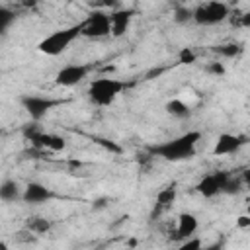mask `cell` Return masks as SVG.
Listing matches in <instances>:
<instances>
[{"label": "cell", "mask_w": 250, "mask_h": 250, "mask_svg": "<svg viewBox=\"0 0 250 250\" xmlns=\"http://www.w3.org/2000/svg\"><path fill=\"white\" fill-rule=\"evenodd\" d=\"M201 141L199 131H188L184 135H178L174 139H168L164 143H158L150 146V154L168 160V162H180V160H189L197 152V143Z\"/></svg>", "instance_id": "6da1fadb"}, {"label": "cell", "mask_w": 250, "mask_h": 250, "mask_svg": "<svg viewBox=\"0 0 250 250\" xmlns=\"http://www.w3.org/2000/svg\"><path fill=\"white\" fill-rule=\"evenodd\" d=\"M80 35H82V25H80V21H78V23H72V25L62 27V29H57V31H53L51 35L43 37V39L39 41L37 49H39V53H43V55H47V57H59V55L64 53Z\"/></svg>", "instance_id": "7a4b0ae2"}, {"label": "cell", "mask_w": 250, "mask_h": 250, "mask_svg": "<svg viewBox=\"0 0 250 250\" xmlns=\"http://www.w3.org/2000/svg\"><path fill=\"white\" fill-rule=\"evenodd\" d=\"M125 90V82L111 78V76H102V78H94L88 86V100L98 105V107H105L111 105Z\"/></svg>", "instance_id": "3957f363"}, {"label": "cell", "mask_w": 250, "mask_h": 250, "mask_svg": "<svg viewBox=\"0 0 250 250\" xmlns=\"http://www.w3.org/2000/svg\"><path fill=\"white\" fill-rule=\"evenodd\" d=\"M229 6L225 2H205L193 8L191 20L197 25H217L229 18Z\"/></svg>", "instance_id": "277c9868"}, {"label": "cell", "mask_w": 250, "mask_h": 250, "mask_svg": "<svg viewBox=\"0 0 250 250\" xmlns=\"http://www.w3.org/2000/svg\"><path fill=\"white\" fill-rule=\"evenodd\" d=\"M80 25H82V35L90 39H102L111 33L109 14L104 10H94L92 14H88L86 20L80 21Z\"/></svg>", "instance_id": "5b68a950"}, {"label": "cell", "mask_w": 250, "mask_h": 250, "mask_svg": "<svg viewBox=\"0 0 250 250\" xmlns=\"http://www.w3.org/2000/svg\"><path fill=\"white\" fill-rule=\"evenodd\" d=\"M59 104H61V100H55V98H49V96H37V94H27V96L21 98V105L33 121L43 119Z\"/></svg>", "instance_id": "8992f818"}, {"label": "cell", "mask_w": 250, "mask_h": 250, "mask_svg": "<svg viewBox=\"0 0 250 250\" xmlns=\"http://www.w3.org/2000/svg\"><path fill=\"white\" fill-rule=\"evenodd\" d=\"M90 74V64H66L62 66L57 74H55V84L62 86V88H72L76 84H80L84 78H88Z\"/></svg>", "instance_id": "52a82bcc"}, {"label": "cell", "mask_w": 250, "mask_h": 250, "mask_svg": "<svg viewBox=\"0 0 250 250\" xmlns=\"http://www.w3.org/2000/svg\"><path fill=\"white\" fill-rule=\"evenodd\" d=\"M229 172H223V170H217V172H211V174H207V176H203L199 182H197V186H195V189H197V193H201L203 197H215V195H219V193H223V189H225V184H227V180H229Z\"/></svg>", "instance_id": "ba28073f"}, {"label": "cell", "mask_w": 250, "mask_h": 250, "mask_svg": "<svg viewBox=\"0 0 250 250\" xmlns=\"http://www.w3.org/2000/svg\"><path fill=\"white\" fill-rule=\"evenodd\" d=\"M53 197H55L53 189L41 182H29L21 191V201L27 205H41V203L51 201Z\"/></svg>", "instance_id": "9c48e42d"}, {"label": "cell", "mask_w": 250, "mask_h": 250, "mask_svg": "<svg viewBox=\"0 0 250 250\" xmlns=\"http://www.w3.org/2000/svg\"><path fill=\"white\" fill-rule=\"evenodd\" d=\"M242 145H244V137H240V135H232V133H223V135H219L217 141H215L213 154H215V156L234 154Z\"/></svg>", "instance_id": "30bf717a"}, {"label": "cell", "mask_w": 250, "mask_h": 250, "mask_svg": "<svg viewBox=\"0 0 250 250\" xmlns=\"http://www.w3.org/2000/svg\"><path fill=\"white\" fill-rule=\"evenodd\" d=\"M31 145L35 148H41V150H49V152H59L66 146V141L61 137V135H55V133H37L33 139H31Z\"/></svg>", "instance_id": "8fae6325"}, {"label": "cell", "mask_w": 250, "mask_h": 250, "mask_svg": "<svg viewBox=\"0 0 250 250\" xmlns=\"http://www.w3.org/2000/svg\"><path fill=\"white\" fill-rule=\"evenodd\" d=\"M133 14H135V12L129 10V8H121V10L109 12V25H111V35H113V37L125 35V31H127L129 25H131Z\"/></svg>", "instance_id": "7c38bea8"}, {"label": "cell", "mask_w": 250, "mask_h": 250, "mask_svg": "<svg viewBox=\"0 0 250 250\" xmlns=\"http://www.w3.org/2000/svg\"><path fill=\"white\" fill-rule=\"evenodd\" d=\"M197 227H199V223H197V217L193 213H188V211L180 213L178 215V225H176V238L186 240V238L193 236Z\"/></svg>", "instance_id": "4fadbf2b"}, {"label": "cell", "mask_w": 250, "mask_h": 250, "mask_svg": "<svg viewBox=\"0 0 250 250\" xmlns=\"http://www.w3.org/2000/svg\"><path fill=\"white\" fill-rule=\"evenodd\" d=\"M21 199V188L16 180H4L0 184V201L4 203H12Z\"/></svg>", "instance_id": "5bb4252c"}, {"label": "cell", "mask_w": 250, "mask_h": 250, "mask_svg": "<svg viewBox=\"0 0 250 250\" xmlns=\"http://www.w3.org/2000/svg\"><path fill=\"white\" fill-rule=\"evenodd\" d=\"M25 229H27L31 234L41 236V234H45V232L51 229V221H47L45 217H29V219L25 221Z\"/></svg>", "instance_id": "9a60e30c"}, {"label": "cell", "mask_w": 250, "mask_h": 250, "mask_svg": "<svg viewBox=\"0 0 250 250\" xmlns=\"http://www.w3.org/2000/svg\"><path fill=\"white\" fill-rule=\"evenodd\" d=\"M166 111L172 115V117H178V119H184V117H189V105L182 100H170L166 104Z\"/></svg>", "instance_id": "2e32d148"}, {"label": "cell", "mask_w": 250, "mask_h": 250, "mask_svg": "<svg viewBox=\"0 0 250 250\" xmlns=\"http://www.w3.org/2000/svg\"><path fill=\"white\" fill-rule=\"evenodd\" d=\"M174 199H176V188L174 186H166L164 189H160L156 193V205L158 207H166V205L174 203Z\"/></svg>", "instance_id": "e0dca14e"}, {"label": "cell", "mask_w": 250, "mask_h": 250, "mask_svg": "<svg viewBox=\"0 0 250 250\" xmlns=\"http://www.w3.org/2000/svg\"><path fill=\"white\" fill-rule=\"evenodd\" d=\"M16 20V12L4 4H0V33H4Z\"/></svg>", "instance_id": "ac0fdd59"}, {"label": "cell", "mask_w": 250, "mask_h": 250, "mask_svg": "<svg viewBox=\"0 0 250 250\" xmlns=\"http://www.w3.org/2000/svg\"><path fill=\"white\" fill-rule=\"evenodd\" d=\"M201 248H203L201 238H197V236H189V238L182 240V244H180L176 250H201Z\"/></svg>", "instance_id": "d6986e66"}, {"label": "cell", "mask_w": 250, "mask_h": 250, "mask_svg": "<svg viewBox=\"0 0 250 250\" xmlns=\"http://www.w3.org/2000/svg\"><path fill=\"white\" fill-rule=\"evenodd\" d=\"M240 188H242V180H240V178H234V176H229L223 193H238Z\"/></svg>", "instance_id": "ffe728a7"}, {"label": "cell", "mask_w": 250, "mask_h": 250, "mask_svg": "<svg viewBox=\"0 0 250 250\" xmlns=\"http://www.w3.org/2000/svg\"><path fill=\"white\" fill-rule=\"evenodd\" d=\"M191 14H193V8L180 6V8H176V12H174V20L180 21V23H184V21H189V20H191Z\"/></svg>", "instance_id": "44dd1931"}, {"label": "cell", "mask_w": 250, "mask_h": 250, "mask_svg": "<svg viewBox=\"0 0 250 250\" xmlns=\"http://www.w3.org/2000/svg\"><path fill=\"white\" fill-rule=\"evenodd\" d=\"M219 55H225V57H234L240 49H238V45H234V43H229V45H221V47H217L215 49Z\"/></svg>", "instance_id": "7402d4cb"}, {"label": "cell", "mask_w": 250, "mask_h": 250, "mask_svg": "<svg viewBox=\"0 0 250 250\" xmlns=\"http://www.w3.org/2000/svg\"><path fill=\"white\" fill-rule=\"evenodd\" d=\"M41 131H43V129H41L37 123H29V125L23 127V137H25L27 141H31V139H33L37 133H41Z\"/></svg>", "instance_id": "603a6c76"}, {"label": "cell", "mask_w": 250, "mask_h": 250, "mask_svg": "<svg viewBox=\"0 0 250 250\" xmlns=\"http://www.w3.org/2000/svg\"><path fill=\"white\" fill-rule=\"evenodd\" d=\"M180 59H182V62H193V61H195V55H193L191 51H188V49H186V51L182 53V57H180Z\"/></svg>", "instance_id": "cb8c5ba5"}, {"label": "cell", "mask_w": 250, "mask_h": 250, "mask_svg": "<svg viewBox=\"0 0 250 250\" xmlns=\"http://www.w3.org/2000/svg\"><path fill=\"white\" fill-rule=\"evenodd\" d=\"M236 225H238L240 229L250 227V217H248V215H240V217H238V221H236Z\"/></svg>", "instance_id": "d4e9b609"}, {"label": "cell", "mask_w": 250, "mask_h": 250, "mask_svg": "<svg viewBox=\"0 0 250 250\" xmlns=\"http://www.w3.org/2000/svg\"><path fill=\"white\" fill-rule=\"evenodd\" d=\"M223 248H225V242L223 240H217V242H213L209 246H203L201 250H223Z\"/></svg>", "instance_id": "484cf974"}, {"label": "cell", "mask_w": 250, "mask_h": 250, "mask_svg": "<svg viewBox=\"0 0 250 250\" xmlns=\"http://www.w3.org/2000/svg\"><path fill=\"white\" fill-rule=\"evenodd\" d=\"M209 70L215 72V74H223L225 72V66L221 62H213V64H209Z\"/></svg>", "instance_id": "4316f807"}, {"label": "cell", "mask_w": 250, "mask_h": 250, "mask_svg": "<svg viewBox=\"0 0 250 250\" xmlns=\"http://www.w3.org/2000/svg\"><path fill=\"white\" fill-rule=\"evenodd\" d=\"M4 248H6V246H4V244H0V250H4Z\"/></svg>", "instance_id": "83f0119b"}]
</instances>
